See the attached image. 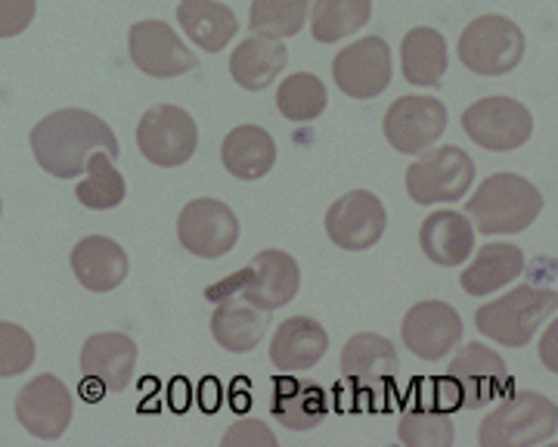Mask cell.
Here are the masks:
<instances>
[{
	"label": "cell",
	"mask_w": 558,
	"mask_h": 447,
	"mask_svg": "<svg viewBox=\"0 0 558 447\" xmlns=\"http://www.w3.org/2000/svg\"><path fill=\"white\" fill-rule=\"evenodd\" d=\"M558 307L556 289L543 286H519L509 295H502L490 305L478 307L475 326L487 339H494L506 348H524L539 324H546Z\"/></svg>",
	"instance_id": "4"
},
{
	"label": "cell",
	"mask_w": 558,
	"mask_h": 447,
	"mask_svg": "<svg viewBox=\"0 0 558 447\" xmlns=\"http://www.w3.org/2000/svg\"><path fill=\"white\" fill-rule=\"evenodd\" d=\"M403 346L422 361H440L462 342V317L447 302H418L400 326Z\"/></svg>",
	"instance_id": "17"
},
{
	"label": "cell",
	"mask_w": 558,
	"mask_h": 447,
	"mask_svg": "<svg viewBox=\"0 0 558 447\" xmlns=\"http://www.w3.org/2000/svg\"><path fill=\"white\" fill-rule=\"evenodd\" d=\"M400 370L398 348L391 339H385L379 333H357L351 336L341 348V373L344 383L357 388L363 401V410H379L376 398L391 395L395 376Z\"/></svg>",
	"instance_id": "7"
},
{
	"label": "cell",
	"mask_w": 558,
	"mask_h": 447,
	"mask_svg": "<svg viewBox=\"0 0 558 447\" xmlns=\"http://www.w3.org/2000/svg\"><path fill=\"white\" fill-rule=\"evenodd\" d=\"M332 75L351 100H373L391 84V47L376 35L360 38L336 57Z\"/></svg>",
	"instance_id": "16"
},
{
	"label": "cell",
	"mask_w": 558,
	"mask_h": 447,
	"mask_svg": "<svg viewBox=\"0 0 558 447\" xmlns=\"http://www.w3.org/2000/svg\"><path fill=\"white\" fill-rule=\"evenodd\" d=\"M418 245H422L428 262L440 267H457L472 258L475 227L459 212H435L422 221Z\"/></svg>",
	"instance_id": "22"
},
{
	"label": "cell",
	"mask_w": 558,
	"mask_h": 447,
	"mask_svg": "<svg viewBox=\"0 0 558 447\" xmlns=\"http://www.w3.org/2000/svg\"><path fill=\"white\" fill-rule=\"evenodd\" d=\"M385 224H388L385 205L369 190H351L329 205V212H326L329 240L339 249H348V252L373 249L385 233Z\"/></svg>",
	"instance_id": "15"
},
{
	"label": "cell",
	"mask_w": 558,
	"mask_h": 447,
	"mask_svg": "<svg viewBox=\"0 0 558 447\" xmlns=\"http://www.w3.org/2000/svg\"><path fill=\"white\" fill-rule=\"evenodd\" d=\"M422 395L413 407H425V410H438V413H453L462 407V395H459L457 383L450 376H438V379H422L416 383Z\"/></svg>",
	"instance_id": "36"
},
{
	"label": "cell",
	"mask_w": 558,
	"mask_h": 447,
	"mask_svg": "<svg viewBox=\"0 0 558 447\" xmlns=\"http://www.w3.org/2000/svg\"><path fill=\"white\" fill-rule=\"evenodd\" d=\"M301 286L299 262L282 249H264L252 258V265L236 270L233 277L205 289V299H242L258 311H279L286 307Z\"/></svg>",
	"instance_id": "2"
},
{
	"label": "cell",
	"mask_w": 558,
	"mask_h": 447,
	"mask_svg": "<svg viewBox=\"0 0 558 447\" xmlns=\"http://www.w3.org/2000/svg\"><path fill=\"white\" fill-rule=\"evenodd\" d=\"M72 270L90 292H112L128 277V255L109 237H84L72 249Z\"/></svg>",
	"instance_id": "23"
},
{
	"label": "cell",
	"mask_w": 558,
	"mask_h": 447,
	"mask_svg": "<svg viewBox=\"0 0 558 447\" xmlns=\"http://www.w3.org/2000/svg\"><path fill=\"white\" fill-rule=\"evenodd\" d=\"M462 131L472 143L490 153L521 149L534 134L527 106L512 97H484L462 112Z\"/></svg>",
	"instance_id": "10"
},
{
	"label": "cell",
	"mask_w": 558,
	"mask_h": 447,
	"mask_svg": "<svg viewBox=\"0 0 558 447\" xmlns=\"http://www.w3.org/2000/svg\"><path fill=\"white\" fill-rule=\"evenodd\" d=\"M16 420L28 428L35 438L53 442L72 423V395L62 379L44 373L20 388L16 395Z\"/></svg>",
	"instance_id": "18"
},
{
	"label": "cell",
	"mask_w": 558,
	"mask_h": 447,
	"mask_svg": "<svg viewBox=\"0 0 558 447\" xmlns=\"http://www.w3.org/2000/svg\"><path fill=\"white\" fill-rule=\"evenodd\" d=\"M373 16V0H314V41L336 44L360 32Z\"/></svg>",
	"instance_id": "30"
},
{
	"label": "cell",
	"mask_w": 558,
	"mask_h": 447,
	"mask_svg": "<svg viewBox=\"0 0 558 447\" xmlns=\"http://www.w3.org/2000/svg\"><path fill=\"white\" fill-rule=\"evenodd\" d=\"M35 364V339L16 324L0 321V376H20Z\"/></svg>",
	"instance_id": "35"
},
{
	"label": "cell",
	"mask_w": 558,
	"mask_h": 447,
	"mask_svg": "<svg viewBox=\"0 0 558 447\" xmlns=\"http://www.w3.org/2000/svg\"><path fill=\"white\" fill-rule=\"evenodd\" d=\"M274 420L282 423L292 432H307L317 428L326 413H329V395L323 391V386L311 383V379H295L292 373H282L274 383Z\"/></svg>",
	"instance_id": "21"
},
{
	"label": "cell",
	"mask_w": 558,
	"mask_h": 447,
	"mask_svg": "<svg viewBox=\"0 0 558 447\" xmlns=\"http://www.w3.org/2000/svg\"><path fill=\"white\" fill-rule=\"evenodd\" d=\"M140 153L159 168H178L196 156L199 146V124L180 106L161 102L143 112L137 124Z\"/></svg>",
	"instance_id": "9"
},
{
	"label": "cell",
	"mask_w": 558,
	"mask_h": 447,
	"mask_svg": "<svg viewBox=\"0 0 558 447\" xmlns=\"http://www.w3.org/2000/svg\"><path fill=\"white\" fill-rule=\"evenodd\" d=\"M524 270V252L512 243H487L481 245L475 262L462 270L459 283L469 295H490L506 283H512Z\"/></svg>",
	"instance_id": "27"
},
{
	"label": "cell",
	"mask_w": 558,
	"mask_h": 447,
	"mask_svg": "<svg viewBox=\"0 0 558 447\" xmlns=\"http://www.w3.org/2000/svg\"><path fill=\"white\" fill-rule=\"evenodd\" d=\"M0 212H3V203H0Z\"/></svg>",
	"instance_id": "39"
},
{
	"label": "cell",
	"mask_w": 558,
	"mask_h": 447,
	"mask_svg": "<svg viewBox=\"0 0 558 447\" xmlns=\"http://www.w3.org/2000/svg\"><path fill=\"white\" fill-rule=\"evenodd\" d=\"M447 131V106L435 97H400L385 112V141L398 153L418 156Z\"/></svg>",
	"instance_id": "14"
},
{
	"label": "cell",
	"mask_w": 558,
	"mask_h": 447,
	"mask_svg": "<svg viewBox=\"0 0 558 447\" xmlns=\"http://www.w3.org/2000/svg\"><path fill=\"white\" fill-rule=\"evenodd\" d=\"M180 245L199 258H223L240 243V221L220 200H193L178 218Z\"/></svg>",
	"instance_id": "11"
},
{
	"label": "cell",
	"mask_w": 558,
	"mask_h": 447,
	"mask_svg": "<svg viewBox=\"0 0 558 447\" xmlns=\"http://www.w3.org/2000/svg\"><path fill=\"white\" fill-rule=\"evenodd\" d=\"M128 53L143 75L149 78H178L196 69V53L180 41L178 32L161 20H143L131 25Z\"/></svg>",
	"instance_id": "12"
},
{
	"label": "cell",
	"mask_w": 558,
	"mask_h": 447,
	"mask_svg": "<svg viewBox=\"0 0 558 447\" xmlns=\"http://www.w3.org/2000/svg\"><path fill=\"white\" fill-rule=\"evenodd\" d=\"M289 62L286 44L277 38H245L230 57V75L245 90H267Z\"/></svg>",
	"instance_id": "28"
},
{
	"label": "cell",
	"mask_w": 558,
	"mask_h": 447,
	"mask_svg": "<svg viewBox=\"0 0 558 447\" xmlns=\"http://www.w3.org/2000/svg\"><path fill=\"white\" fill-rule=\"evenodd\" d=\"M475 181V162L459 146L425 149L422 159L407 168V193L418 205L457 203Z\"/></svg>",
	"instance_id": "8"
},
{
	"label": "cell",
	"mask_w": 558,
	"mask_h": 447,
	"mask_svg": "<svg viewBox=\"0 0 558 447\" xmlns=\"http://www.w3.org/2000/svg\"><path fill=\"white\" fill-rule=\"evenodd\" d=\"M223 447H277V435L258 420H240L223 435Z\"/></svg>",
	"instance_id": "37"
},
{
	"label": "cell",
	"mask_w": 558,
	"mask_h": 447,
	"mask_svg": "<svg viewBox=\"0 0 558 447\" xmlns=\"http://www.w3.org/2000/svg\"><path fill=\"white\" fill-rule=\"evenodd\" d=\"M329 336L314 317H289L277 326L270 342V361L279 373H301L326 358Z\"/></svg>",
	"instance_id": "20"
},
{
	"label": "cell",
	"mask_w": 558,
	"mask_h": 447,
	"mask_svg": "<svg viewBox=\"0 0 558 447\" xmlns=\"http://www.w3.org/2000/svg\"><path fill=\"white\" fill-rule=\"evenodd\" d=\"M178 22L190 35V41L199 44V50H208V53L223 50L240 32L236 13L218 0H180Z\"/></svg>",
	"instance_id": "26"
},
{
	"label": "cell",
	"mask_w": 558,
	"mask_h": 447,
	"mask_svg": "<svg viewBox=\"0 0 558 447\" xmlns=\"http://www.w3.org/2000/svg\"><path fill=\"white\" fill-rule=\"evenodd\" d=\"M32 153L47 174L72 181L84 174L94 153L119 159L121 146L116 131L100 116L87 109H60L32 128Z\"/></svg>",
	"instance_id": "1"
},
{
	"label": "cell",
	"mask_w": 558,
	"mask_h": 447,
	"mask_svg": "<svg viewBox=\"0 0 558 447\" xmlns=\"http://www.w3.org/2000/svg\"><path fill=\"white\" fill-rule=\"evenodd\" d=\"M215 314H211V336L220 348L227 351H252L264 339L267 333V321L264 311L252 307L242 299H220L215 302Z\"/></svg>",
	"instance_id": "29"
},
{
	"label": "cell",
	"mask_w": 558,
	"mask_h": 447,
	"mask_svg": "<svg viewBox=\"0 0 558 447\" xmlns=\"http://www.w3.org/2000/svg\"><path fill=\"white\" fill-rule=\"evenodd\" d=\"M524 57V35L512 20L506 16H478L472 25H465L459 38V60L472 72L484 78L509 75Z\"/></svg>",
	"instance_id": "6"
},
{
	"label": "cell",
	"mask_w": 558,
	"mask_h": 447,
	"mask_svg": "<svg viewBox=\"0 0 558 447\" xmlns=\"http://www.w3.org/2000/svg\"><path fill=\"white\" fill-rule=\"evenodd\" d=\"M84 171H87V178L75 190V196L84 208L109 212V208L124 203L128 186H124V174L116 168V159H109L106 153H94Z\"/></svg>",
	"instance_id": "31"
},
{
	"label": "cell",
	"mask_w": 558,
	"mask_h": 447,
	"mask_svg": "<svg viewBox=\"0 0 558 447\" xmlns=\"http://www.w3.org/2000/svg\"><path fill=\"white\" fill-rule=\"evenodd\" d=\"M400 65H403V78L416 87H440L450 53H447V38L438 28L418 25L413 32H407V38L400 44Z\"/></svg>",
	"instance_id": "25"
},
{
	"label": "cell",
	"mask_w": 558,
	"mask_h": 447,
	"mask_svg": "<svg viewBox=\"0 0 558 447\" xmlns=\"http://www.w3.org/2000/svg\"><path fill=\"white\" fill-rule=\"evenodd\" d=\"M398 438L407 447H450L457 438V428L450 413L425 410V407H410L400 416Z\"/></svg>",
	"instance_id": "34"
},
{
	"label": "cell",
	"mask_w": 558,
	"mask_h": 447,
	"mask_svg": "<svg viewBox=\"0 0 558 447\" xmlns=\"http://www.w3.org/2000/svg\"><path fill=\"white\" fill-rule=\"evenodd\" d=\"M220 159L233 178L258 181L264 174H270V168L277 162V143L258 124H240L223 137Z\"/></svg>",
	"instance_id": "24"
},
{
	"label": "cell",
	"mask_w": 558,
	"mask_h": 447,
	"mask_svg": "<svg viewBox=\"0 0 558 447\" xmlns=\"http://www.w3.org/2000/svg\"><path fill=\"white\" fill-rule=\"evenodd\" d=\"M447 376L457 383L462 407H472V410H481L512 391V376L506 370V361L494 348L481 346V342H469L459 348L457 358L450 361Z\"/></svg>",
	"instance_id": "13"
},
{
	"label": "cell",
	"mask_w": 558,
	"mask_h": 447,
	"mask_svg": "<svg viewBox=\"0 0 558 447\" xmlns=\"http://www.w3.org/2000/svg\"><path fill=\"white\" fill-rule=\"evenodd\" d=\"M469 221H475V233H521L537 221L543 212V193L521 174H494L481 183L478 193L465 200Z\"/></svg>",
	"instance_id": "3"
},
{
	"label": "cell",
	"mask_w": 558,
	"mask_h": 447,
	"mask_svg": "<svg viewBox=\"0 0 558 447\" xmlns=\"http://www.w3.org/2000/svg\"><path fill=\"white\" fill-rule=\"evenodd\" d=\"M314 0H255L248 13V28L264 38H292L307 22Z\"/></svg>",
	"instance_id": "32"
},
{
	"label": "cell",
	"mask_w": 558,
	"mask_h": 447,
	"mask_svg": "<svg viewBox=\"0 0 558 447\" xmlns=\"http://www.w3.org/2000/svg\"><path fill=\"white\" fill-rule=\"evenodd\" d=\"M558 410L539 391H515L481 423V447H534L553 442Z\"/></svg>",
	"instance_id": "5"
},
{
	"label": "cell",
	"mask_w": 558,
	"mask_h": 447,
	"mask_svg": "<svg viewBox=\"0 0 558 447\" xmlns=\"http://www.w3.org/2000/svg\"><path fill=\"white\" fill-rule=\"evenodd\" d=\"M326 84L319 82L311 72H299L289 75L286 82L277 87V109L282 119L289 122H314L326 109Z\"/></svg>",
	"instance_id": "33"
},
{
	"label": "cell",
	"mask_w": 558,
	"mask_h": 447,
	"mask_svg": "<svg viewBox=\"0 0 558 447\" xmlns=\"http://www.w3.org/2000/svg\"><path fill=\"white\" fill-rule=\"evenodd\" d=\"M35 20V0H0V38H16Z\"/></svg>",
	"instance_id": "38"
},
{
	"label": "cell",
	"mask_w": 558,
	"mask_h": 447,
	"mask_svg": "<svg viewBox=\"0 0 558 447\" xmlns=\"http://www.w3.org/2000/svg\"><path fill=\"white\" fill-rule=\"evenodd\" d=\"M137 366V346L124 333H97L81 348L84 379L100 383L106 391H124Z\"/></svg>",
	"instance_id": "19"
}]
</instances>
